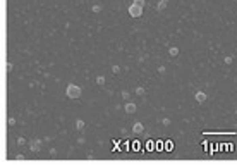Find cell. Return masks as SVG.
I'll use <instances>...</instances> for the list:
<instances>
[{
	"label": "cell",
	"instance_id": "277c9868",
	"mask_svg": "<svg viewBox=\"0 0 237 167\" xmlns=\"http://www.w3.org/2000/svg\"><path fill=\"white\" fill-rule=\"evenodd\" d=\"M136 109H138V107H136V103H132V102H127V103H125V107H124V110L127 112V114H134V112H136Z\"/></svg>",
	"mask_w": 237,
	"mask_h": 167
},
{
	"label": "cell",
	"instance_id": "5b68a950",
	"mask_svg": "<svg viewBox=\"0 0 237 167\" xmlns=\"http://www.w3.org/2000/svg\"><path fill=\"white\" fill-rule=\"evenodd\" d=\"M143 131H144V126H143L141 122H134V126H132V133H136V134H141Z\"/></svg>",
	"mask_w": 237,
	"mask_h": 167
},
{
	"label": "cell",
	"instance_id": "603a6c76",
	"mask_svg": "<svg viewBox=\"0 0 237 167\" xmlns=\"http://www.w3.org/2000/svg\"><path fill=\"white\" fill-rule=\"evenodd\" d=\"M16 158H17V160H22V158H24V155H21V153H17V155H16Z\"/></svg>",
	"mask_w": 237,
	"mask_h": 167
},
{
	"label": "cell",
	"instance_id": "d6986e66",
	"mask_svg": "<svg viewBox=\"0 0 237 167\" xmlns=\"http://www.w3.org/2000/svg\"><path fill=\"white\" fill-rule=\"evenodd\" d=\"M12 62H7V71H9V72H10V71H12Z\"/></svg>",
	"mask_w": 237,
	"mask_h": 167
},
{
	"label": "cell",
	"instance_id": "4fadbf2b",
	"mask_svg": "<svg viewBox=\"0 0 237 167\" xmlns=\"http://www.w3.org/2000/svg\"><path fill=\"white\" fill-rule=\"evenodd\" d=\"M112 72H113V74L120 72V67H119V66H112Z\"/></svg>",
	"mask_w": 237,
	"mask_h": 167
},
{
	"label": "cell",
	"instance_id": "30bf717a",
	"mask_svg": "<svg viewBox=\"0 0 237 167\" xmlns=\"http://www.w3.org/2000/svg\"><path fill=\"white\" fill-rule=\"evenodd\" d=\"M144 88H141V86H138V88H136V95H139V97H144Z\"/></svg>",
	"mask_w": 237,
	"mask_h": 167
},
{
	"label": "cell",
	"instance_id": "ffe728a7",
	"mask_svg": "<svg viewBox=\"0 0 237 167\" xmlns=\"http://www.w3.org/2000/svg\"><path fill=\"white\" fill-rule=\"evenodd\" d=\"M17 143H19V145H24V143H26V140H24V138H19Z\"/></svg>",
	"mask_w": 237,
	"mask_h": 167
},
{
	"label": "cell",
	"instance_id": "ac0fdd59",
	"mask_svg": "<svg viewBox=\"0 0 237 167\" xmlns=\"http://www.w3.org/2000/svg\"><path fill=\"white\" fill-rule=\"evenodd\" d=\"M162 122H163V126H168V124H170V119H168V117H165L163 121H162Z\"/></svg>",
	"mask_w": 237,
	"mask_h": 167
},
{
	"label": "cell",
	"instance_id": "9c48e42d",
	"mask_svg": "<svg viewBox=\"0 0 237 167\" xmlns=\"http://www.w3.org/2000/svg\"><path fill=\"white\" fill-rule=\"evenodd\" d=\"M76 128H78L79 131L84 129V121H82V119H78V121H76Z\"/></svg>",
	"mask_w": 237,
	"mask_h": 167
},
{
	"label": "cell",
	"instance_id": "9a60e30c",
	"mask_svg": "<svg viewBox=\"0 0 237 167\" xmlns=\"http://www.w3.org/2000/svg\"><path fill=\"white\" fill-rule=\"evenodd\" d=\"M122 98H124V100H129V91H122Z\"/></svg>",
	"mask_w": 237,
	"mask_h": 167
},
{
	"label": "cell",
	"instance_id": "5bb4252c",
	"mask_svg": "<svg viewBox=\"0 0 237 167\" xmlns=\"http://www.w3.org/2000/svg\"><path fill=\"white\" fill-rule=\"evenodd\" d=\"M132 4H136V5H141V7H144V0H134Z\"/></svg>",
	"mask_w": 237,
	"mask_h": 167
},
{
	"label": "cell",
	"instance_id": "3957f363",
	"mask_svg": "<svg viewBox=\"0 0 237 167\" xmlns=\"http://www.w3.org/2000/svg\"><path fill=\"white\" fill-rule=\"evenodd\" d=\"M45 140H33L29 141V148L33 150V152H40V148H41V143H43Z\"/></svg>",
	"mask_w": 237,
	"mask_h": 167
},
{
	"label": "cell",
	"instance_id": "7402d4cb",
	"mask_svg": "<svg viewBox=\"0 0 237 167\" xmlns=\"http://www.w3.org/2000/svg\"><path fill=\"white\" fill-rule=\"evenodd\" d=\"M158 72H160V74H163V72H165V67H163V66L158 67Z\"/></svg>",
	"mask_w": 237,
	"mask_h": 167
},
{
	"label": "cell",
	"instance_id": "8992f818",
	"mask_svg": "<svg viewBox=\"0 0 237 167\" xmlns=\"http://www.w3.org/2000/svg\"><path fill=\"white\" fill-rule=\"evenodd\" d=\"M196 100H198V103H203V102H206V95L203 91H198L196 93Z\"/></svg>",
	"mask_w": 237,
	"mask_h": 167
},
{
	"label": "cell",
	"instance_id": "2e32d148",
	"mask_svg": "<svg viewBox=\"0 0 237 167\" xmlns=\"http://www.w3.org/2000/svg\"><path fill=\"white\" fill-rule=\"evenodd\" d=\"M232 60H234V59L230 57V55H228V57H225V64H232Z\"/></svg>",
	"mask_w": 237,
	"mask_h": 167
},
{
	"label": "cell",
	"instance_id": "ba28073f",
	"mask_svg": "<svg viewBox=\"0 0 237 167\" xmlns=\"http://www.w3.org/2000/svg\"><path fill=\"white\" fill-rule=\"evenodd\" d=\"M168 53H170L172 57H177V55H179V49H177V47H170V49H168Z\"/></svg>",
	"mask_w": 237,
	"mask_h": 167
},
{
	"label": "cell",
	"instance_id": "e0dca14e",
	"mask_svg": "<svg viewBox=\"0 0 237 167\" xmlns=\"http://www.w3.org/2000/svg\"><path fill=\"white\" fill-rule=\"evenodd\" d=\"M165 146H167V150H172V141H167V143H165Z\"/></svg>",
	"mask_w": 237,
	"mask_h": 167
},
{
	"label": "cell",
	"instance_id": "8fae6325",
	"mask_svg": "<svg viewBox=\"0 0 237 167\" xmlns=\"http://www.w3.org/2000/svg\"><path fill=\"white\" fill-rule=\"evenodd\" d=\"M96 84H105V76H98L96 78Z\"/></svg>",
	"mask_w": 237,
	"mask_h": 167
},
{
	"label": "cell",
	"instance_id": "52a82bcc",
	"mask_svg": "<svg viewBox=\"0 0 237 167\" xmlns=\"http://www.w3.org/2000/svg\"><path fill=\"white\" fill-rule=\"evenodd\" d=\"M167 4H168V0H160L158 5H156V10H158V12H162V10L167 7Z\"/></svg>",
	"mask_w": 237,
	"mask_h": 167
},
{
	"label": "cell",
	"instance_id": "44dd1931",
	"mask_svg": "<svg viewBox=\"0 0 237 167\" xmlns=\"http://www.w3.org/2000/svg\"><path fill=\"white\" fill-rule=\"evenodd\" d=\"M9 124H10V126H14V124H16V119L10 117V119H9Z\"/></svg>",
	"mask_w": 237,
	"mask_h": 167
},
{
	"label": "cell",
	"instance_id": "6da1fadb",
	"mask_svg": "<svg viewBox=\"0 0 237 167\" xmlns=\"http://www.w3.org/2000/svg\"><path fill=\"white\" fill-rule=\"evenodd\" d=\"M65 95H67L69 98H72V100H76V98L81 97V88H79L78 84L71 83L69 86H67V90H65Z\"/></svg>",
	"mask_w": 237,
	"mask_h": 167
},
{
	"label": "cell",
	"instance_id": "7c38bea8",
	"mask_svg": "<svg viewBox=\"0 0 237 167\" xmlns=\"http://www.w3.org/2000/svg\"><path fill=\"white\" fill-rule=\"evenodd\" d=\"M93 12H101V5H93Z\"/></svg>",
	"mask_w": 237,
	"mask_h": 167
},
{
	"label": "cell",
	"instance_id": "7a4b0ae2",
	"mask_svg": "<svg viewBox=\"0 0 237 167\" xmlns=\"http://www.w3.org/2000/svg\"><path fill=\"white\" fill-rule=\"evenodd\" d=\"M141 14H143V7H141V5H136V4L129 5V16H131V17H139Z\"/></svg>",
	"mask_w": 237,
	"mask_h": 167
}]
</instances>
